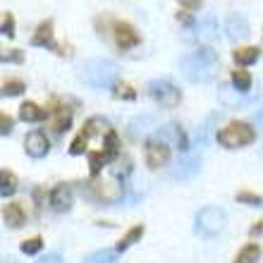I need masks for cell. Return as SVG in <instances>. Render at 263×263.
<instances>
[{
    "instance_id": "6da1fadb",
    "label": "cell",
    "mask_w": 263,
    "mask_h": 263,
    "mask_svg": "<svg viewBox=\"0 0 263 263\" xmlns=\"http://www.w3.org/2000/svg\"><path fill=\"white\" fill-rule=\"evenodd\" d=\"M180 72L182 77L192 84H206L211 82L218 72V55L211 46H201L194 53L182 55L180 60Z\"/></svg>"
},
{
    "instance_id": "7a4b0ae2",
    "label": "cell",
    "mask_w": 263,
    "mask_h": 263,
    "mask_svg": "<svg viewBox=\"0 0 263 263\" xmlns=\"http://www.w3.org/2000/svg\"><path fill=\"white\" fill-rule=\"evenodd\" d=\"M79 77L93 89H110L118 79V65L108 58H91L79 67Z\"/></svg>"
},
{
    "instance_id": "3957f363",
    "label": "cell",
    "mask_w": 263,
    "mask_h": 263,
    "mask_svg": "<svg viewBox=\"0 0 263 263\" xmlns=\"http://www.w3.org/2000/svg\"><path fill=\"white\" fill-rule=\"evenodd\" d=\"M218 144L225 146V148H242V146H249L254 144V139H256V129L247 122H230L228 127H222L218 134Z\"/></svg>"
},
{
    "instance_id": "277c9868",
    "label": "cell",
    "mask_w": 263,
    "mask_h": 263,
    "mask_svg": "<svg viewBox=\"0 0 263 263\" xmlns=\"http://www.w3.org/2000/svg\"><path fill=\"white\" fill-rule=\"evenodd\" d=\"M146 91H148V96L160 105V108H167V110H173L177 108L182 101V91L175 86V84L165 82V79H153V82L146 84Z\"/></svg>"
},
{
    "instance_id": "5b68a950",
    "label": "cell",
    "mask_w": 263,
    "mask_h": 263,
    "mask_svg": "<svg viewBox=\"0 0 263 263\" xmlns=\"http://www.w3.org/2000/svg\"><path fill=\"white\" fill-rule=\"evenodd\" d=\"M228 222V215L225 211L218 206H206L201 208L199 215H196V232H201L203 237H215L218 232H222Z\"/></svg>"
},
{
    "instance_id": "8992f818",
    "label": "cell",
    "mask_w": 263,
    "mask_h": 263,
    "mask_svg": "<svg viewBox=\"0 0 263 263\" xmlns=\"http://www.w3.org/2000/svg\"><path fill=\"white\" fill-rule=\"evenodd\" d=\"M89 196L110 206V203H118L125 196V189H122V182H93L89 189Z\"/></svg>"
},
{
    "instance_id": "52a82bcc",
    "label": "cell",
    "mask_w": 263,
    "mask_h": 263,
    "mask_svg": "<svg viewBox=\"0 0 263 263\" xmlns=\"http://www.w3.org/2000/svg\"><path fill=\"white\" fill-rule=\"evenodd\" d=\"M167 160H170V144L160 141L158 137H151L146 141V165L151 170H158L167 165Z\"/></svg>"
},
{
    "instance_id": "ba28073f",
    "label": "cell",
    "mask_w": 263,
    "mask_h": 263,
    "mask_svg": "<svg viewBox=\"0 0 263 263\" xmlns=\"http://www.w3.org/2000/svg\"><path fill=\"white\" fill-rule=\"evenodd\" d=\"M192 31L194 34H189V39H194V41H199L201 46H211L213 41H218V22H215V17H211V14H206L203 20H199L192 27Z\"/></svg>"
},
{
    "instance_id": "9c48e42d",
    "label": "cell",
    "mask_w": 263,
    "mask_h": 263,
    "mask_svg": "<svg viewBox=\"0 0 263 263\" xmlns=\"http://www.w3.org/2000/svg\"><path fill=\"white\" fill-rule=\"evenodd\" d=\"M112 34H115V43H118L120 50H129L134 46H139V41H141L139 31L132 27L129 22H115L112 24Z\"/></svg>"
},
{
    "instance_id": "30bf717a",
    "label": "cell",
    "mask_w": 263,
    "mask_h": 263,
    "mask_svg": "<svg viewBox=\"0 0 263 263\" xmlns=\"http://www.w3.org/2000/svg\"><path fill=\"white\" fill-rule=\"evenodd\" d=\"M153 137H158L160 141H165V144H170L173 141L177 148H180L182 153H189V141H187V134H184V129H182L177 122H170V125L160 127V129H156V134Z\"/></svg>"
},
{
    "instance_id": "8fae6325",
    "label": "cell",
    "mask_w": 263,
    "mask_h": 263,
    "mask_svg": "<svg viewBox=\"0 0 263 263\" xmlns=\"http://www.w3.org/2000/svg\"><path fill=\"white\" fill-rule=\"evenodd\" d=\"M225 31H228V39H232V41H244V39L251 34L249 20H247L242 12L228 14V20H225Z\"/></svg>"
},
{
    "instance_id": "7c38bea8",
    "label": "cell",
    "mask_w": 263,
    "mask_h": 263,
    "mask_svg": "<svg viewBox=\"0 0 263 263\" xmlns=\"http://www.w3.org/2000/svg\"><path fill=\"white\" fill-rule=\"evenodd\" d=\"M201 167V153L194 151V153H184V158L177 160V165L173 167V177L175 180H189L199 173Z\"/></svg>"
},
{
    "instance_id": "4fadbf2b",
    "label": "cell",
    "mask_w": 263,
    "mask_h": 263,
    "mask_svg": "<svg viewBox=\"0 0 263 263\" xmlns=\"http://www.w3.org/2000/svg\"><path fill=\"white\" fill-rule=\"evenodd\" d=\"M24 151L31 156V158H43L46 153L50 151V144H48V137L43 132H29L27 139H24Z\"/></svg>"
},
{
    "instance_id": "5bb4252c",
    "label": "cell",
    "mask_w": 263,
    "mask_h": 263,
    "mask_svg": "<svg viewBox=\"0 0 263 263\" xmlns=\"http://www.w3.org/2000/svg\"><path fill=\"white\" fill-rule=\"evenodd\" d=\"M31 46H41V48H53L55 53L63 55V50L55 46L53 41V20H43L39 27H36L34 36H31Z\"/></svg>"
},
{
    "instance_id": "9a60e30c",
    "label": "cell",
    "mask_w": 263,
    "mask_h": 263,
    "mask_svg": "<svg viewBox=\"0 0 263 263\" xmlns=\"http://www.w3.org/2000/svg\"><path fill=\"white\" fill-rule=\"evenodd\" d=\"M50 208L55 211V213H65V211H69V206H72V189H69V184H55V187L50 189Z\"/></svg>"
},
{
    "instance_id": "2e32d148",
    "label": "cell",
    "mask_w": 263,
    "mask_h": 263,
    "mask_svg": "<svg viewBox=\"0 0 263 263\" xmlns=\"http://www.w3.org/2000/svg\"><path fill=\"white\" fill-rule=\"evenodd\" d=\"M48 120L55 134H65L69 129V125H72V110H69L67 105H53Z\"/></svg>"
},
{
    "instance_id": "e0dca14e",
    "label": "cell",
    "mask_w": 263,
    "mask_h": 263,
    "mask_svg": "<svg viewBox=\"0 0 263 263\" xmlns=\"http://www.w3.org/2000/svg\"><path fill=\"white\" fill-rule=\"evenodd\" d=\"M3 220H5L10 228H22L24 220H27L24 206H22V203H7L5 211H3Z\"/></svg>"
},
{
    "instance_id": "ac0fdd59",
    "label": "cell",
    "mask_w": 263,
    "mask_h": 263,
    "mask_svg": "<svg viewBox=\"0 0 263 263\" xmlns=\"http://www.w3.org/2000/svg\"><path fill=\"white\" fill-rule=\"evenodd\" d=\"M115 160V156L112 153H108L103 148V151H91L89 153V165H91V177H98V173L103 170V165H108V163H112Z\"/></svg>"
},
{
    "instance_id": "d6986e66",
    "label": "cell",
    "mask_w": 263,
    "mask_h": 263,
    "mask_svg": "<svg viewBox=\"0 0 263 263\" xmlns=\"http://www.w3.org/2000/svg\"><path fill=\"white\" fill-rule=\"evenodd\" d=\"M20 120H24V122H41V120H46V110L39 108L34 101H27V103L20 105Z\"/></svg>"
},
{
    "instance_id": "ffe728a7",
    "label": "cell",
    "mask_w": 263,
    "mask_h": 263,
    "mask_svg": "<svg viewBox=\"0 0 263 263\" xmlns=\"http://www.w3.org/2000/svg\"><path fill=\"white\" fill-rule=\"evenodd\" d=\"M232 58H235L237 65H251L261 58V48H256V46H242V48L232 50Z\"/></svg>"
},
{
    "instance_id": "44dd1931",
    "label": "cell",
    "mask_w": 263,
    "mask_h": 263,
    "mask_svg": "<svg viewBox=\"0 0 263 263\" xmlns=\"http://www.w3.org/2000/svg\"><path fill=\"white\" fill-rule=\"evenodd\" d=\"M108 134V120H103V118H89L86 122H84V129H82V134L86 139H93V137H98V134Z\"/></svg>"
},
{
    "instance_id": "7402d4cb",
    "label": "cell",
    "mask_w": 263,
    "mask_h": 263,
    "mask_svg": "<svg viewBox=\"0 0 263 263\" xmlns=\"http://www.w3.org/2000/svg\"><path fill=\"white\" fill-rule=\"evenodd\" d=\"M120 256L118 249H98L91 251L89 256H84V263H115Z\"/></svg>"
},
{
    "instance_id": "603a6c76",
    "label": "cell",
    "mask_w": 263,
    "mask_h": 263,
    "mask_svg": "<svg viewBox=\"0 0 263 263\" xmlns=\"http://www.w3.org/2000/svg\"><path fill=\"white\" fill-rule=\"evenodd\" d=\"M141 237H144V225H134V228H132L129 232H127V235L118 242V247H115V249H118L120 254H122V251L129 249L132 244H137L139 239H141Z\"/></svg>"
},
{
    "instance_id": "cb8c5ba5",
    "label": "cell",
    "mask_w": 263,
    "mask_h": 263,
    "mask_svg": "<svg viewBox=\"0 0 263 263\" xmlns=\"http://www.w3.org/2000/svg\"><path fill=\"white\" fill-rule=\"evenodd\" d=\"M230 79H232V86H235L239 93H247V91L251 89V74L247 69H232Z\"/></svg>"
},
{
    "instance_id": "d4e9b609",
    "label": "cell",
    "mask_w": 263,
    "mask_h": 263,
    "mask_svg": "<svg viewBox=\"0 0 263 263\" xmlns=\"http://www.w3.org/2000/svg\"><path fill=\"white\" fill-rule=\"evenodd\" d=\"M258 258H261V247L258 244H247V247H242V251L237 254L232 263H256Z\"/></svg>"
},
{
    "instance_id": "484cf974",
    "label": "cell",
    "mask_w": 263,
    "mask_h": 263,
    "mask_svg": "<svg viewBox=\"0 0 263 263\" xmlns=\"http://www.w3.org/2000/svg\"><path fill=\"white\" fill-rule=\"evenodd\" d=\"M151 127H153V118H151V115H144V118H134V120L129 122V134H132L134 139H139L141 134H146V132L151 129Z\"/></svg>"
},
{
    "instance_id": "4316f807",
    "label": "cell",
    "mask_w": 263,
    "mask_h": 263,
    "mask_svg": "<svg viewBox=\"0 0 263 263\" xmlns=\"http://www.w3.org/2000/svg\"><path fill=\"white\" fill-rule=\"evenodd\" d=\"M0 182H3V187H0V196H3V199H7V196H12L14 192H17V177H14V173L3 170V173H0Z\"/></svg>"
},
{
    "instance_id": "83f0119b",
    "label": "cell",
    "mask_w": 263,
    "mask_h": 263,
    "mask_svg": "<svg viewBox=\"0 0 263 263\" xmlns=\"http://www.w3.org/2000/svg\"><path fill=\"white\" fill-rule=\"evenodd\" d=\"M110 165H112V167H110V173L115 175L118 180H125L127 175L132 173V160L127 158V156H118V158L112 160Z\"/></svg>"
},
{
    "instance_id": "f1b7e54d",
    "label": "cell",
    "mask_w": 263,
    "mask_h": 263,
    "mask_svg": "<svg viewBox=\"0 0 263 263\" xmlns=\"http://www.w3.org/2000/svg\"><path fill=\"white\" fill-rule=\"evenodd\" d=\"M24 89H27V84L22 82V79H5L3 82V96H20V93H24Z\"/></svg>"
},
{
    "instance_id": "f546056e",
    "label": "cell",
    "mask_w": 263,
    "mask_h": 263,
    "mask_svg": "<svg viewBox=\"0 0 263 263\" xmlns=\"http://www.w3.org/2000/svg\"><path fill=\"white\" fill-rule=\"evenodd\" d=\"M43 247V239L41 237H31V239H24V242L20 244L22 254H27V256H34V254H39Z\"/></svg>"
},
{
    "instance_id": "4dcf8cb0",
    "label": "cell",
    "mask_w": 263,
    "mask_h": 263,
    "mask_svg": "<svg viewBox=\"0 0 263 263\" xmlns=\"http://www.w3.org/2000/svg\"><path fill=\"white\" fill-rule=\"evenodd\" d=\"M86 151H89V139L79 132V134H77V139L69 144V153H72V156H82V153H86Z\"/></svg>"
},
{
    "instance_id": "1f68e13d",
    "label": "cell",
    "mask_w": 263,
    "mask_h": 263,
    "mask_svg": "<svg viewBox=\"0 0 263 263\" xmlns=\"http://www.w3.org/2000/svg\"><path fill=\"white\" fill-rule=\"evenodd\" d=\"M0 31H3V34H5L7 39H12V36H14V17H12V12H3Z\"/></svg>"
},
{
    "instance_id": "d6a6232c",
    "label": "cell",
    "mask_w": 263,
    "mask_h": 263,
    "mask_svg": "<svg viewBox=\"0 0 263 263\" xmlns=\"http://www.w3.org/2000/svg\"><path fill=\"white\" fill-rule=\"evenodd\" d=\"M237 201H239V203H247V206H263V196L251 194V192H239Z\"/></svg>"
},
{
    "instance_id": "836d02e7",
    "label": "cell",
    "mask_w": 263,
    "mask_h": 263,
    "mask_svg": "<svg viewBox=\"0 0 263 263\" xmlns=\"http://www.w3.org/2000/svg\"><path fill=\"white\" fill-rule=\"evenodd\" d=\"M120 141H118V134H115V132H108V134H105V151L108 153H112V156H115V158H118L120 156Z\"/></svg>"
},
{
    "instance_id": "e575fe53",
    "label": "cell",
    "mask_w": 263,
    "mask_h": 263,
    "mask_svg": "<svg viewBox=\"0 0 263 263\" xmlns=\"http://www.w3.org/2000/svg\"><path fill=\"white\" fill-rule=\"evenodd\" d=\"M0 60H3V65H7V63H22V60H24V53H22V50H17V48L3 50Z\"/></svg>"
},
{
    "instance_id": "d590c367",
    "label": "cell",
    "mask_w": 263,
    "mask_h": 263,
    "mask_svg": "<svg viewBox=\"0 0 263 263\" xmlns=\"http://www.w3.org/2000/svg\"><path fill=\"white\" fill-rule=\"evenodd\" d=\"M0 132H3V137H7V134H10V132H12V118H10V115H7V112H3V115H0Z\"/></svg>"
},
{
    "instance_id": "8d00e7d4",
    "label": "cell",
    "mask_w": 263,
    "mask_h": 263,
    "mask_svg": "<svg viewBox=\"0 0 263 263\" xmlns=\"http://www.w3.org/2000/svg\"><path fill=\"white\" fill-rule=\"evenodd\" d=\"M115 96H118V98H129V101H132L137 93H134V91H132L129 86L125 84V86H118V89H115Z\"/></svg>"
},
{
    "instance_id": "74e56055",
    "label": "cell",
    "mask_w": 263,
    "mask_h": 263,
    "mask_svg": "<svg viewBox=\"0 0 263 263\" xmlns=\"http://www.w3.org/2000/svg\"><path fill=\"white\" fill-rule=\"evenodd\" d=\"M36 263H65V261L60 258V254H55V251H53V254H46V256H41Z\"/></svg>"
},
{
    "instance_id": "f35d334b",
    "label": "cell",
    "mask_w": 263,
    "mask_h": 263,
    "mask_svg": "<svg viewBox=\"0 0 263 263\" xmlns=\"http://www.w3.org/2000/svg\"><path fill=\"white\" fill-rule=\"evenodd\" d=\"M180 5H184V7H189V10H196V7H201V3L203 0H177Z\"/></svg>"
},
{
    "instance_id": "ab89813d",
    "label": "cell",
    "mask_w": 263,
    "mask_h": 263,
    "mask_svg": "<svg viewBox=\"0 0 263 263\" xmlns=\"http://www.w3.org/2000/svg\"><path fill=\"white\" fill-rule=\"evenodd\" d=\"M249 235H251V237H263V220L256 222V225L249 230Z\"/></svg>"
},
{
    "instance_id": "60d3db41",
    "label": "cell",
    "mask_w": 263,
    "mask_h": 263,
    "mask_svg": "<svg viewBox=\"0 0 263 263\" xmlns=\"http://www.w3.org/2000/svg\"><path fill=\"white\" fill-rule=\"evenodd\" d=\"M177 20H182L184 24H192V17H189L187 12H177Z\"/></svg>"
},
{
    "instance_id": "b9f144b4",
    "label": "cell",
    "mask_w": 263,
    "mask_h": 263,
    "mask_svg": "<svg viewBox=\"0 0 263 263\" xmlns=\"http://www.w3.org/2000/svg\"><path fill=\"white\" fill-rule=\"evenodd\" d=\"M256 125L263 127V108H258V112H256Z\"/></svg>"
},
{
    "instance_id": "7bdbcfd3",
    "label": "cell",
    "mask_w": 263,
    "mask_h": 263,
    "mask_svg": "<svg viewBox=\"0 0 263 263\" xmlns=\"http://www.w3.org/2000/svg\"><path fill=\"white\" fill-rule=\"evenodd\" d=\"M3 263H12V261H10V258H7V261H3Z\"/></svg>"
}]
</instances>
